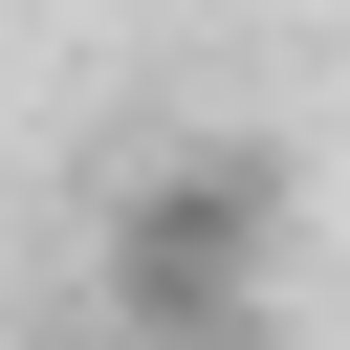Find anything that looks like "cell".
<instances>
[{"mask_svg": "<svg viewBox=\"0 0 350 350\" xmlns=\"http://www.w3.org/2000/svg\"><path fill=\"white\" fill-rule=\"evenodd\" d=\"M262 262H284V175L262 153H175L109 197V306L153 350H262Z\"/></svg>", "mask_w": 350, "mask_h": 350, "instance_id": "6da1fadb", "label": "cell"}]
</instances>
